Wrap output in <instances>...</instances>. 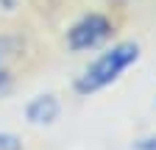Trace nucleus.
<instances>
[{"mask_svg": "<svg viewBox=\"0 0 156 150\" xmlns=\"http://www.w3.org/2000/svg\"><path fill=\"white\" fill-rule=\"evenodd\" d=\"M0 150H23V145L11 134H0Z\"/></svg>", "mask_w": 156, "mask_h": 150, "instance_id": "obj_4", "label": "nucleus"}, {"mask_svg": "<svg viewBox=\"0 0 156 150\" xmlns=\"http://www.w3.org/2000/svg\"><path fill=\"white\" fill-rule=\"evenodd\" d=\"M9 81V70H6V45L0 39V86Z\"/></svg>", "mask_w": 156, "mask_h": 150, "instance_id": "obj_5", "label": "nucleus"}, {"mask_svg": "<svg viewBox=\"0 0 156 150\" xmlns=\"http://www.w3.org/2000/svg\"><path fill=\"white\" fill-rule=\"evenodd\" d=\"M136 56H140V47L131 45V42H123V45L112 47L109 53H103L98 61H92L84 70V75L75 81V89L81 92V95H92V92L109 86L112 81L120 78L123 70H128L136 61Z\"/></svg>", "mask_w": 156, "mask_h": 150, "instance_id": "obj_1", "label": "nucleus"}, {"mask_svg": "<svg viewBox=\"0 0 156 150\" xmlns=\"http://www.w3.org/2000/svg\"><path fill=\"white\" fill-rule=\"evenodd\" d=\"M25 117L34 122V125H48L58 117V100L53 95H39L28 103L25 108Z\"/></svg>", "mask_w": 156, "mask_h": 150, "instance_id": "obj_3", "label": "nucleus"}, {"mask_svg": "<svg viewBox=\"0 0 156 150\" xmlns=\"http://www.w3.org/2000/svg\"><path fill=\"white\" fill-rule=\"evenodd\" d=\"M136 150H156V136H148V139H142L140 145H136Z\"/></svg>", "mask_w": 156, "mask_h": 150, "instance_id": "obj_6", "label": "nucleus"}, {"mask_svg": "<svg viewBox=\"0 0 156 150\" xmlns=\"http://www.w3.org/2000/svg\"><path fill=\"white\" fill-rule=\"evenodd\" d=\"M109 31H112V25H109L106 17L89 14V17L78 20V22L70 28L67 42H70L73 50H92V47H98V45H101L106 36H109Z\"/></svg>", "mask_w": 156, "mask_h": 150, "instance_id": "obj_2", "label": "nucleus"}]
</instances>
